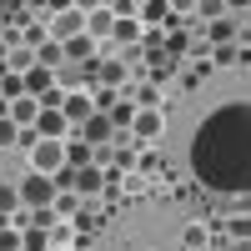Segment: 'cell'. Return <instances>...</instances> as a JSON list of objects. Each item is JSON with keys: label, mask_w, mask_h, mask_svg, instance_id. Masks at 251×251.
<instances>
[{"label": "cell", "mask_w": 251, "mask_h": 251, "mask_svg": "<svg viewBox=\"0 0 251 251\" xmlns=\"http://www.w3.org/2000/svg\"><path fill=\"white\" fill-rule=\"evenodd\" d=\"M0 251H20V231L5 226V231H0Z\"/></svg>", "instance_id": "obj_23"}, {"label": "cell", "mask_w": 251, "mask_h": 251, "mask_svg": "<svg viewBox=\"0 0 251 251\" xmlns=\"http://www.w3.org/2000/svg\"><path fill=\"white\" fill-rule=\"evenodd\" d=\"M100 186H106L100 166H80V171H71V191H80V196H96Z\"/></svg>", "instance_id": "obj_9"}, {"label": "cell", "mask_w": 251, "mask_h": 251, "mask_svg": "<svg viewBox=\"0 0 251 251\" xmlns=\"http://www.w3.org/2000/svg\"><path fill=\"white\" fill-rule=\"evenodd\" d=\"M20 191V201L30 206V211H40V206H55V186H50V176H40V171H30L25 181L15 186Z\"/></svg>", "instance_id": "obj_3"}, {"label": "cell", "mask_w": 251, "mask_h": 251, "mask_svg": "<svg viewBox=\"0 0 251 251\" xmlns=\"http://www.w3.org/2000/svg\"><path fill=\"white\" fill-rule=\"evenodd\" d=\"M91 50H96L91 35H75V40H66V46H60V55H66V60H91Z\"/></svg>", "instance_id": "obj_14"}, {"label": "cell", "mask_w": 251, "mask_h": 251, "mask_svg": "<svg viewBox=\"0 0 251 251\" xmlns=\"http://www.w3.org/2000/svg\"><path fill=\"white\" fill-rule=\"evenodd\" d=\"M20 86H25V96H30V100H40V96L55 86V75H50V71H40V66H30L25 75H20Z\"/></svg>", "instance_id": "obj_10"}, {"label": "cell", "mask_w": 251, "mask_h": 251, "mask_svg": "<svg viewBox=\"0 0 251 251\" xmlns=\"http://www.w3.org/2000/svg\"><path fill=\"white\" fill-rule=\"evenodd\" d=\"M35 136H40V141H60V136H71V126H66L60 111H40V116H35Z\"/></svg>", "instance_id": "obj_8"}, {"label": "cell", "mask_w": 251, "mask_h": 251, "mask_svg": "<svg viewBox=\"0 0 251 251\" xmlns=\"http://www.w3.org/2000/svg\"><path fill=\"white\" fill-rule=\"evenodd\" d=\"M111 25H116V15L100 5V10H86V35L91 40H100V35H111Z\"/></svg>", "instance_id": "obj_12"}, {"label": "cell", "mask_w": 251, "mask_h": 251, "mask_svg": "<svg viewBox=\"0 0 251 251\" xmlns=\"http://www.w3.org/2000/svg\"><path fill=\"white\" fill-rule=\"evenodd\" d=\"M20 251H50V231H20Z\"/></svg>", "instance_id": "obj_16"}, {"label": "cell", "mask_w": 251, "mask_h": 251, "mask_svg": "<svg viewBox=\"0 0 251 251\" xmlns=\"http://www.w3.org/2000/svg\"><path fill=\"white\" fill-rule=\"evenodd\" d=\"M15 141H20V131L10 126V116H0V146H15Z\"/></svg>", "instance_id": "obj_22"}, {"label": "cell", "mask_w": 251, "mask_h": 251, "mask_svg": "<svg viewBox=\"0 0 251 251\" xmlns=\"http://www.w3.org/2000/svg\"><path fill=\"white\" fill-rule=\"evenodd\" d=\"M100 75H106V91L126 86V66H121V60H106V66H100Z\"/></svg>", "instance_id": "obj_19"}, {"label": "cell", "mask_w": 251, "mask_h": 251, "mask_svg": "<svg viewBox=\"0 0 251 251\" xmlns=\"http://www.w3.org/2000/svg\"><path fill=\"white\" fill-rule=\"evenodd\" d=\"M60 60H66V55H60V46H55V40H40V46H35V66L40 71H60Z\"/></svg>", "instance_id": "obj_13"}, {"label": "cell", "mask_w": 251, "mask_h": 251, "mask_svg": "<svg viewBox=\"0 0 251 251\" xmlns=\"http://www.w3.org/2000/svg\"><path fill=\"white\" fill-rule=\"evenodd\" d=\"M60 151H66V166H71V171H80V166H96V146H86L75 131H71V141H60Z\"/></svg>", "instance_id": "obj_7"}, {"label": "cell", "mask_w": 251, "mask_h": 251, "mask_svg": "<svg viewBox=\"0 0 251 251\" xmlns=\"http://www.w3.org/2000/svg\"><path fill=\"white\" fill-rule=\"evenodd\" d=\"M111 35H116V40H126V46H131V40L141 35V25H136L131 15H116V25H111Z\"/></svg>", "instance_id": "obj_17"}, {"label": "cell", "mask_w": 251, "mask_h": 251, "mask_svg": "<svg viewBox=\"0 0 251 251\" xmlns=\"http://www.w3.org/2000/svg\"><path fill=\"white\" fill-rule=\"evenodd\" d=\"M75 136L86 141V146H106V141H116V126H111V116H91Z\"/></svg>", "instance_id": "obj_6"}, {"label": "cell", "mask_w": 251, "mask_h": 251, "mask_svg": "<svg viewBox=\"0 0 251 251\" xmlns=\"http://www.w3.org/2000/svg\"><path fill=\"white\" fill-rule=\"evenodd\" d=\"M60 166H66V151H60V141H30V171H40V176H55Z\"/></svg>", "instance_id": "obj_2"}, {"label": "cell", "mask_w": 251, "mask_h": 251, "mask_svg": "<svg viewBox=\"0 0 251 251\" xmlns=\"http://www.w3.org/2000/svg\"><path fill=\"white\" fill-rule=\"evenodd\" d=\"M75 35H86V10H55V20H50V40L55 46H66V40H75Z\"/></svg>", "instance_id": "obj_4"}, {"label": "cell", "mask_w": 251, "mask_h": 251, "mask_svg": "<svg viewBox=\"0 0 251 251\" xmlns=\"http://www.w3.org/2000/svg\"><path fill=\"white\" fill-rule=\"evenodd\" d=\"M0 91H5V100H20V96H25V86H20V75H0Z\"/></svg>", "instance_id": "obj_21"}, {"label": "cell", "mask_w": 251, "mask_h": 251, "mask_svg": "<svg viewBox=\"0 0 251 251\" xmlns=\"http://www.w3.org/2000/svg\"><path fill=\"white\" fill-rule=\"evenodd\" d=\"M15 206H20V191L15 186H0V216H15Z\"/></svg>", "instance_id": "obj_20"}, {"label": "cell", "mask_w": 251, "mask_h": 251, "mask_svg": "<svg viewBox=\"0 0 251 251\" xmlns=\"http://www.w3.org/2000/svg\"><path fill=\"white\" fill-rule=\"evenodd\" d=\"M231 35H236V20L231 15H216L211 20V40H216V46H231Z\"/></svg>", "instance_id": "obj_15"}, {"label": "cell", "mask_w": 251, "mask_h": 251, "mask_svg": "<svg viewBox=\"0 0 251 251\" xmlns=\"http://www.w3.org/2000/svg\"><path fill=\"white\" fill-rule=\"evenodd\" d=\"M131 131H136L141 141H161V111H136Z\"/></svg>", "instance_id": "obj_11"}, {"label": "cell", "mask_w": 251, "mask_h": 251, "mask_svg": "<svg viewBox=\"0 0 251 251\" xmlns=\"http://www.w3.org/2000/svg\"><path fill=\"white\" fill-rule=\"evenodd\" d=\"M106 116H111V126H131V121H136V106H131V100H121V96H116V106H111Z\"/></svg>", "instance_id": "obj_18"}, {"label": "cell", "mask_w": 251, "mask_h": 251, "mask_svg": "<svg viewBox=\"0 0 251 251\" xmlns=\"http://www.w3.org/2000/svg\"><path fill=\"white\" fill-rule=\"evenodd\" d=\"M191 176L216 196H246L251 191V106H246V96L221 100L196 126Z\"/></svg>", "instance_id": "obj_1"}, {"label": "cell", "mask_w": 251, "mask_h": 251, "mask_svg": "<svg viewBox=\"0 0 251 251\" xmlns=\"http://www.w3.org/2000/svg\"><path fill=\"white\" fill-rule=\"evenodd\" d=\"M5 116H10V126H15V131H35L40 106H35L30 96H20V100H10V106H5Z\"/></svg>", "instance_id": "obj_5"}, {"label": "cell", "mask_w": 251, "mask_h": 251, "mask_svg": "<svg viewBox=\"0 0 251 251\" xmlns=\"http://www.w3.org/2000/svg\"><path fill=\"white\" fill-rule=\"evenodd\" d=\"M55 251H66V246H55Z\"/></svg>", "instance_id": "obj_24"}]
</instances>
